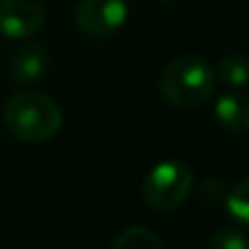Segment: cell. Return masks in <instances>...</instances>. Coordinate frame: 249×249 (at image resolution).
<instances>
[{
    "label": "cell",
    "mask_w": 249,
    "mask_h": 249,
    "mask_svg": "<svg viewBox=\"0 0 249 249\" xmlns=\"http://www.w3.org/2000/svg\"><path fill=\"white\" fill-rule=\"evenodd\" d=\"M4 123L22 142H46L64 127V114L55 99L42 92H16L4 107Z\"/></svg>",
    "instance_id": "cell-1"
},
{
    "label": "cell",
    "mask_w": 249,
    "mask_h": 249,
    "mask_svg": "<svg viewBox=\"0 0 249 249\" xmlns=\"http://www.w3.org/2000/svg\"><path fill=\"white\" fill-rule=\"evenodd\" d=\"M160 94L177 107H197L206 103L216 88L214 68L197 55H184L168 61L160 74Z\"/></svg>",
    "instance_id": "cell-2"
},
{
    "label": "cell",
    "mask_w": 249,
    "mask_h": 249,
    "mask_svg": "<svg viewBox=\"0 0 249 249\" xmlns=\"http://www.w3.org/2000/svg\"><path fill=\"white\" fill-rule=\"evenodd\" d=\"M193 188V171L186 162L164 160L146 173L142 181V197L153 210H177L188 199Z\"/></svg>",
    "instance_id": "cell-3"
},
{
    "label": "cell",
    "mask_w": 249,
    "mask_h": 249,
    "mask_svg": "<svg viewBox=\"0 0 249 249\" xmlns=\"http://www.w3.org/2000/svg\"><path fill=\"white\" fill-rule=\"evenodd\" d=\"M124 0H79L74 7V24L88 37H109L127 22Z\"/></svg>",
    "instance_id": "cell-4"
},
{
    "label": "cell",
    "mask_w": 249,
    "mask_h": 249,
    "mask_svg": "<svg viewBox=\"0 0 249 249\" xmlns=\"http://www.w3.org/2000/svg\"><path fill=\"white\" fill-rule=\"evenodd\" d=\"M46 20L39 0H0V35L24 39L37 33Z\"/></svg>",
    "instance_id": "cell-5"
},
{
    "label": "cell",
    "mask_w": 249,
    "mask_h": 249,
    "mask_svg": "<svg viewBox=\"0 0 249 249\" xmlns=\"http://www.w3.org/2000/svg\"><path fill=\"white\" fill-rule=\"evenodd\" d=\"M48 68V53L42 44L26 42L16 48L11 55V79L16 83L29 86L42 79Z\"/></svg>",
    "instance_id": "cell-6"
},
{
    "label": "cell",
    "mask_w": 249,
    "mask_h": 249,
    "mask_svg": "<svg viewBox=\"0 0 249 249\" xmlns=\"http://www.w3.org/2000/svg\"><path fill=\"white\" fill-rule=\"evenodd\" d=\"M216 121L230 133L249 131V96L241 92H225L214 103Z\"/></svg>",
    "instance_id": "cell-7"
},
{
    "label": "cell",
    "mask_w": 249,
    "mask_h": 249,
    "mask_svg": "<svg viewBox=\"0 0 249 249\" xmlns=\"http://www.w3.org/2000/svg\"><path fill=\"white\" fill-rule=\"evenodd\" d=\"M216 81H223L225 86L243 88L249 83V57L241 53H230V55L221 57L219 64L214 68Z\"/></svg>",
    "instance_id": "cell-8"
},
{
    "label": "cell",
    "mask_w": 249,
    "mask_h": 249,
    "mask_svg": "<svg viewBox=\"0 0 249 249\" xmlns=\"http://www.w3.org/2000/svg\"><path fill=\"white\" fill-rule=\"evenodd\" d=\"M112 249H164V245L153 230L136 225L118 234Z\"/></svg>",
    "instance_id": "cell-9"
},
{
    "label": "cell",
    "mask_w": 249,
    "mask_h": 249,
    "mask_svg": "<svg viewBox=\"0 0 249 249\" xmlns=\"http://www.w3.org/2000/svg\"><path fill=\"white\" fill-rule=\"evenodd\" d=\"M225 208H228L230 216H232L236 223L249 228V177L241 179L236 184V188L228 193Z\"/></svg>",
    "instance_id": "cell-10"
},
{
    "label": "cell",
    "mask_w": 249,
    "mask_h": 249,
    "mask_svg": "<svg viewBox=\"0 0 249 249\" xmlns=\"http://www.w3.org/2000/svg\"><path fill=\"white\" fill-rule=\"evenodd\" d=\"M206 249H249V241L241 230L221 228L210 236Z\"/></svg>",
    "instance_id": "cell-11"
},
{
    "label": "cell",
    "mask_w": 249,
    "mask_h": 249,
    "mask_svg": "<svg viewBox=\"0 0 249 249\" xmlns=\"http://www.w3.org/2000/svg\"><path fill=\"white\" fill-rule=\"evenodd\" d=\"M199 197L210 208L223 206L225 199H228V188H225V184L219 177H206V179L199 184Z\"/></svg>",
    "instance_id": "cell-12"
},
{
    "label": "cell",
    "mask_w": 249,
    "mask_h": 249,
    "mask_svg": "<svg viewBox=\"0 0 249 249\" xmlns=\"http://www.w3.org/2000/svg\"><path fill=\"white\" fill-rule=\"evenodd\" d=\"M162 4H173V2H177V0H160Z\"/></svg>",
    "instance_id": "cell-13"
}]
</instances>
